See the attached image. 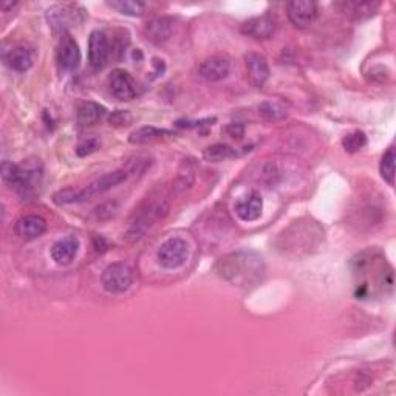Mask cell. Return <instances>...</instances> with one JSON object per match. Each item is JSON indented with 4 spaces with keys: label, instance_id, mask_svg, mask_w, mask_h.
I'll use <instances>...</instances> for the list:
<instances>
[{
    "label": "cell",
    "instance_id": "6da1fadb",
    "mask_svg": "<svg viewBox=\"0 0 396 396\" xmlns=\"http://www.w3.org/2000/svg\"><path fill=\"white\" fill-rule=\"evenodd\" d=\"M215 270L218 276L234 285H253L265 271L263 258L253 251H237L222 257Z\"/></svg>",
    "mask_w": 396,
    "mask_h": 396
},
{
    "label": "cell",
    "instance_id": "7a4b0ae2",
    "mask_svg": "<svg viewBox=\"0 0 396 396\" xmlns=\"http://www.w3.org/2000/svg\"><path fill=\"white\" fill-rule=\"evenodd\" d=\"M169 212V205L163 200H157V201H148V203L143 205L141 209L135 212V220L132 223L131 228L126 232L124 239L131 244H135L140 239L144 237L145 231H148L150 226L158 222L163 220V218L167 215Z\"/></svg>",
    "mask_w": 396,
    "mask_h": 396
},
{
    "label": "cell",
    "instance_id": "3957f363",
    "mask_svg": "<svg viewBox=\"0 0 396 396\" xmlns=\"http://www.w3.org/2000/svg\"><path fill=\"white\" fill-rule=\"evenodd\" d=\"M135 274L131 265L124 262L110 263L106 270L102 271L101 284L104 289L110 294H123L133 285Z\"/></svg>",
    "mask_w": 396,
    "mask_h": 396
},
{
    "label": "cell",
    "instance_id": "277c9868",
    "mask_svg": "<svg viewBox=\"0 0 396 396\" xmlns=\"http://www.w3.org/2000/svg\"><path fill=\"white\" fill-rule=\"evenodd\" d=\"M127 179H128V174L126 169H118V171H113V172L102 175V176H100V179L92 181L90 184H87L84 189L76 191L75 203H84V201H87V200H92L95 197L102 196V193H106L107 191L115 188V186L126 181Z\"/></svg>",
    "mask_w": 396,
    "mask_h": 396
},
{
    "label": "cell",
    "instance_id": "5b68a950",
    "mask_svg": "<svg viewBox=\"0 0 396 396\" xmlns=\"http://www.w3.org/2000/svg\"><path fill=\"white\" fill-rule=\"evenodd\" d=\"M189 249L188 244L180 237L167 239L164 244H161L157 251L158 263L166 270L180 268L188 260Z\"/></svg>",
    "mask_w": 396,
    "mask_h": 396
},
{
    "label": "cell",
    "instance_id": "8992f818",
    "mask_svg": "<svg viewBox=\"0 0 396 396\" xmlns=\"http://www.w3.org/2000/svg\"><path fill=\"white\" fill-rule=\"evenodd\" d=\"M289 22L297 28H308L318 18V4L311 0H293L287 4Z\"/></svg>",
    "mask_w": 396,
    "mask_h": 396
},
{
    "label": "cell",
    "instance_id": "52a82bcc",
    "mask_svg": "<svg viewBox=\"0 0 396 396\" xmlns=\"http://www.w3.org/2000/svg\"><path fill=\"white\" fill-rule=\"evenodd\" d=\"M112 48L104 31L96 30L88 39V62L93 70H102L107 66Z\"/></svg>",
    "mask_w": 396,
    "mask_h": 396
},
{
    "label": "cell",
    "instance_id": "ba28073f",
    "mask_svg": "<svg viewBox=\"0 0 396 396\" xmlns=\"http://www.w3.org/2000/svg\"><path fill=\"white\" fill-rule=\"evenodd\" d=\"M107 85L110 93L119 101H132L136 98V84L133 78L123 68H115L109 78Z\"/></svg>",
    "mask_w": 396,
    "mask_h": 396
},
{
    "label": "cell",
    "instance_id": "9c48e42d",
    "mask_svg": "<svg viewBox=\"0 0 396 396\" xmlns=\"http://www.w3.org/2000/svg\"><path fill=\"white\" fill-rule=\"evenodd\" d=\"M40 180H42V164L39 163V160H28L25 161V164L20 166V180L16 191H18L23 198L35 196Z\"/></svg>",
    "mask_w": 396,
    "mask_h": 396
},
{
    "label": "cell",
    "instance_id": "30bf717a",
    "mask_svg": "<svg viewBox=\"0 0 396 396\" xmlns=\"http://www.w3.org/2000/svg\"><path fill=\"white\" fill-rule=\"evenodd\" d=\"M80 13L83 10L75 5H54L47 11V19L54 30H62L66 33L71 23L80 22Z\"/></svg>",
    "mask_w": 396,
    "mask_h": 396
},
{
    "label": "cell",
    "instance_id": "8fae6325",
    "mask_svg": "<svg viewBox=\"0 0 396 396\" xmlns=\"http://www.w3.org/2000/svg\"><path fill=\"white\" fill-rule=\"evenodd\" d=\"M229 71H231L229 59L224 58V56L215 54L201 62V66L198 68V75L205 80H208V83H220V80L228 78Z\"/></svg>",
    "mask_w": 396,
    "mask_h": 396
},
{
    "label": "cell",
    "instance_id": "7c38bea8",
    "mask_svg": "<svg viewBox=\"0 0 396 396\" xmlns=\"http://www.w3.org/2000/svg\"><path fill=\"white\" fill-rule=\"evenodd\" d=\"M58 62L62 70L75 71L80 64V50L75 39L64 33L58 45Z\"/></svg>",
    "mask_w": 396,
    "mask_h": 396
},
{
    "label": "cell",
    "instance_id": "4fadbf2b",
    "mask_svg": "<svg viewBox=\"0 0 396 396\" xmlns=\"http://www.w3.org/2000/svg\"><path fill=\"white\" fill-rule=\"evenodd\" d=\"M241 33L256 40L270 39L276 33V20H274V18L270 14L257 16V18L248 19L244 25H241Z\"/></svg>",
    "mask_w": 396,
    "mask_h": 396
},
{
    "label": "cell",
    "instance_id": "5bb4252c",
    "mask_svg": "<svg viewBox=\"0 0 396 396\" xmlns=\"http://www.w3.org/2000/svg\"><path fill=\"white\" fill-rule=\"evenodd\" d=\"M245 66L248 71L249 83L254 87H263L266 80L270 79V66L265 56L260 53H246L245 54Z\"/></svg>",
    "mask_w": 396,
    "mask_h": 396
},
{
    "label": "cell",
    "instance_id": "9a60e30c",
    "mask_svg": "<svg viewBox=\"0 0 396 396\" xmlns=\"http://www.w3.org/2000/svg\"><path fill=\"white\" fill-rule=\"evenodd\" d=\"M14 229L22 240H36L47 231V222L44 217L36 214L23 215L16 222Z\"/></svg>",
    "mask_w": 396,
    "mask_h": 396
},
{
    "label": "cell",
    "instance_id": "2e32d148",
    "mask_svg": "<svg viewBox=\"0 0 396 396\" xmlns=\"http://www.w3.org/2000/svg\"><path fill=\"white\" fill-rule=\"evenodd\" d=\"M79 251V240L75 236L64 237L56 241L52 246V258L56 265L67 266L70 265Z\"/></svg>",
    "mask_w": 396,
    "mask_h": 396
},
{
    "label": "cell",
    "instance_id": "e0dca14e",
    "mask_svg": "<svg viewBox=\"0 0 396 396\" xmlns=\"http://www.w3.org/2000/svg\"><path fill=\"white\" fill-rule=\"evenodd\" d=\"M4 61L8 67L14 71L25 73L28 71L35 64V54L27 47H14L11 50L4 53Z\"/></svg>",
    "mask_w": 396,
    "mask_h": 396
},
{
    "label": "cell",
    "instance_id": "ac0fdd59",
    "mask_svg": "<svg viewBox=\"0 0 396 396\" xmlns=\"http://www.w3.org/2000/svg\"><path fill=\"white\" fill-rule=\"evenodd\" d=\"M144 33L153 44H164L174 33V20L171 18H155L148 22Z\"/></svg>",
    "mask_w": 396,
    "mask_h": 396
},
{
    "label": "cell",
    "instance_id": "d6986e66",
    "mask_svg": "<svg viewBox=\"0 0 396 396\" xmlns=\"http://www.w3.org/2000/svg\"><path fill=\"white\" fill-rule=\"evenodd\" d=\"M263 209V198L257 191H253L248 197L240 200L236 205V214L240 220L244 222H254L262 215Z\"/></svg>",
    "mask_w": 396,
    "mask_h": 396
},
{
    "label": "cell",
    "instance_id": "ffe728a7",
    "mask_svg": "<svg viewBox=\"0 0 396 396\" xmlns=\"http://www.w3.org/2000/svg\"><path fill=\"white\" fill-rule=\"evenodd\" d=\"M341 8V11L349 16L350 19L354 20H362V19H368L373 16L381 4L379 2H358V0H349V2H342L337 5Z\"/></svg>",
    "mask_w": 396,
    "mask_h": 396
},
{
    "label": "cell",
    "instance_id": "44dd1931",
    "mask_svg": "<svg viewBox=\"0 0 396 396\" xmlns=\"http://www.w3.org/2000/svg\"><path fill=\"white\" fill-rule=\"evenodd\" d=\"M106 115V107L98 102L87 101L78 109V123L80 126H93Z\"/></svg>",
    "mask_w": 396,
    "mask_h": 396
},
{
    "label": "cell",
    "instance_id": "7402d4cb",
    "mask_svg": "<svg viewBox=\"0 0 396 396\" xmlns=\"http://www.w3.org/2000/svg\"><path fill=\"white\" fill-rule=\"evenodd\" d=\"M172 132L166 131V128H158L153 126H143L140 128H136L128 136V141L132 144H148L160 138H164V136H171Z\"/></svg>",
    "mask_w": 396,
    "mask_h": 396
},
{
    "label": "cell",
    "instance_id": "603a6c76",
    "mask_svg": "<svg viewBox=\"0 0 396 396\" xmlns=\"http://www.w3.org/2000/svg\"><path fill=\"white\" fill-rule=\"evenodd\" d=\"M258 115L265 121H268V123H277V121H282L288 116V107L280 101L268 100L258 106Z\"/></svg>",
    "mask_w": 396,
    "mask_h": 396
},
{
    "label": "cell",
    "instance_id": "cb8c5ba5",
    "mask_svg": "<svg viewBox=\"0 0 396 396\" xmlns=\"http://www.w3.org/2000/svg\"><path fill=\"white\" fill-rule=\"evenodd\" d=\"M234 157H237V150L232 149L231 145L222 143L209 145V148H206L203 152V158L209 161V163H220V161L229 160Z\"/></svg>",
    "mask_w": 396,
    "mask_h": 396
},
{
    "label": "cell",
    "instance_id": "d4e9b609",
    "mask_svg": "<svg viewBox=\"0 0 396 396\" xmlns=\"http://www.w3.org/2000/svg\"><path fill=\"white\" fill-rule=\"evenodd\" d=\"M196 172L197 166L193 163V160H184L179 171V176L175 180V189H179L180 192L189 189L196 181Z\"/></svg>",
    "mask_w": 396,
    "mask_h": 396
},
{
    "label": "cell",
    "instance_id": "484cf974",
    "mask_svg": "<svg viewBox=\"0 0 396 396\" xmlns=\"http://www.w3.org/2000/svg\"><path fill=\"white\" fill-rule=\"evenodd\" d=\"M342 145L349 153H358L367 145V135L362 131H353L344 136Z\"/></svg>",
    "mask_w": 396,
    "mask_h": 396
},
{
    "label": "cell",
    "instance_id": "4316f807",
    "mask_svg": "<svg viewBox=\"0 0 396 396\" xmlns=\"http://www.w3.org/2000/svg\"><path fill=\"white\" fill-rule=\"evenodd\" d=\"M107 5L113 10L127 16H133V18L143 16L145 10V5L143 2H133V0H118V2H107Z\"/></svg>",
    "mask_w": 396,
    "mask_h": 396
},
{
    "label": "cell",
    "instance_id": "83f0119b",
    "mask_svg": "<svg viewBox=\"0 0 396 396\" xmlns=\"http://www.w3.org/2000/svg\"><path fill=\"white\" fill-rule=\"evenodd\" d=\"M2 183L6 188H18L20 180V166L11 163V161H4L2 163Z\"/></svg>",
    "mask_w": 396,
    "mask_h": 396
},
{
    "label": "cell",
    "instance_id": "f1b7e54d",
    "mask_svg": "<svg viewBox=\"0 0 396 396\" xmlns=\"http://www.w3.org/2000/svg\"><path fill=\"white\" fill-rule=\"evenodd\" d=\"M379 172L390 186L395 184V148H389L384 153L381 164H379Z\"/></svg>",
    "mask_w": 396,
    "mask_h": 396
},
{
    "label": "cell",
    "instance_id": "f546056e",
    "mask_svg": "<svg viewBox=\"0 0 396 396\" xmlns=\"http://www.w3.org/2000/svg\"><path fill=\"white\" fill-rule=\"evenodd\" d=\"M100 148H101V140L98 138V136L88 135L79 140V143L76 145V153H78V157H88L98 150Z\"/></svg>",
    "mask_w": 396,
    "mask_h": 396
},
{
    "label": "cell",
    "instance_id": "4dcf8cb0",
    "mask_svg": "<svg viewBox=\"0 0 396 396\" xmlns=\"http://www.w3.org/2000/svg\"><path fill=\"white\" fill-rule=\"evenodd\" d=\"M152 166V158L148 155H138L128 161V164L124 167L128 175H143Z\"/></svg>",
    "mask_w": 396,
    "mask_h": 396
},
{
    "label": "cell",
    "instance_id": "1f68e13d",
    "mask_svg": "<svg viewBox=\"0 0 396 396\" xmlns=\"http://www.w3.org/2000/svg\"><path fill=\"white\" fill-rule=\"evenodd\" d=\"M75 197H76V191L67 188V189H62L59 192H56L53 196V201L58 206H66V205H71L75 203Z\"/></svg>",
    "mask_w": 396,
    "mask_h": 396
},
{
    "label": "cell",
    "instance_id": "d6a6232c",
    "mask_svg": "<svg viewBox=\"0 0 396 396\" xmlns=\"http://www.w3.org/2000/svg\"><path fill=\"white\" fill-rule=\"evenodd\" d=\"M116 214V203H104L95 209V217L98 220H107Z\"/></svg>",
    "mask_w": 396,
    "mask_h": 396
},
{
    "label": "cell",
    "instance_id": "836d02e7",
    "mask_svg": "<svg viewBox=\"0 0 396 396\" xmlns=\"http://www.w3.org/2000/svg\"><path fill=\"white\" fill-rule=\"evenodd\" d=\"M109 121L113 126H127L132 121V115L127 110H116L112 113Z\"/></svg>",
    "mask_w": 396,
    "mask_h": 396
},
{
    "label": "cell",
    "instance_id": "e575fe53",
    "mask_svg": "<svg viewBox=\"0 0 396 396\" xmlns=\"http://www.w3.org/2000/svg\"><path fill=\"white\" fill-rule=\"evenodd\" d=\"M226 131H228V133H231V136H234V138H241V136H244V127L237 124L229 126Z\"/></svg>",
    "mask_w": 396,
    "mask_h": 396
}]
</instances>
